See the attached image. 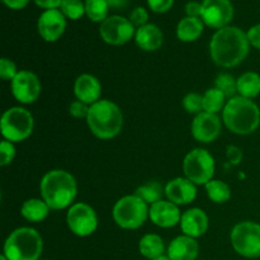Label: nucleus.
Here are the masks:
<instances>
[{
    "mask_svg": "<svg viewBox=\"0 0 260 260\" xmlns=\"http://www.w3.org/2000/svg\"><path fill=\"white\" fill-rule=\"evenodd\" d=\"M250 48L248 35L239 27L228 25L216 30L210 42V55L221 68H234L246 58Z\"/></svg>",
    "mask_w": 260,
    "mask_h": 260,
    "instance_id": "obj_1",
    "label": "nucleus"
},
{
    "mask_svg": "<svg viewBox=\"0 0 260 260\" xmlns=\"http://www.w3.org/2000/svg\"><path fill=\"white\" fill-rule=\"evenodd\" d=\"M41 196L51 210L71 207L76 198L78 185L70 173L61 169L46 173L41 179Z\"/></svg>",
    "mask_w": 260,
    "mask_h": 260,
    "instance_id": "obj_2",
    "label": "nucleus"
},
{
    "mask_svg": "<svg viewBox=\"0 0 260 260\" xmlns=\"http://www.w3.org/2000/svg\"><path fill=\"white\" fill-rule=\"evenodd\" d=\"M223 123L236 135H250L260 124V109L251 99L236 95L229 99L222 111Z\"/></svg>",
    "mask_w": 260,
    "mask_h": 260,
    "instance_id": "obj_3",
    "label": "nucleus"
},
{
    "mask_svg": "<svg viewBox=\"0 0 260 260\" xmlns=\"http://www.w3.org/2000/svg\"><path fill=\"white\" fill-rule=\"evenodd\" d=\"M86 123L94 136L101 140H111L122 131L123 113L116 103L102 99L90 106Z\"/></svg>",
    "mask_w": 260,
    "mask_h": 260,
    "instance_id": "obj_4",
    "label": "nucleus"
},
{
    "mask_svg": "<svg viewBox=\"0 0 260 260\" xmlns=\"http://www.w3.org/2000/svg\"><path fill=\"white\" fill-rule=\"evenodd\" d=\"M42 249L43 241L37 230L19 228L5 240L4 255L8 260H38Z\"/></svg>",
    "mask_w": 260,
    "mask_h": 260,
    "instance_id": "obj_5",
    "label": "nucleus"
},
{
    "mask_svg": "<svg viewBox=\"0 0 260 260\" xmlns=\"http://www.w3.org/2000/svg\"><path fill=\"white\" fill-rule=\"evenodd\" d=\"M147 203L136 194L124 196L116 202L113 207V220L124 230H136L146 222L149 217Z\"/></svg>",
    "mask_w": 260,
    "mask_h": 260,
    "instance_id": "obj_6",
    "label": "nucleus"
},
{
    "mask_svg": "<svg viewBox=\"0 0 260 260\" xmlns=\"http://www.w3.org/2000/svg\"><path fill=\"white\" fill-rule=\"evenodd\" d=\"M35 121L29 111L22 107H13L4 112L0 121V129L4 140L20 142L32 135Z\"/></svg>",
    "mask_w": 260,
    "mask_h": 260,
    "instance_id": "obj_7",
    "label": "nucleus"
},
{
    "mask_svg": "<svg viewBox=\"0 0 260 260\" xmlns=\"http://www.w3.org/2000/svg\"><path fill=\"white\" fill-rule=\"evenodd\" d=\"M185 178L196 185L207 184L215 174V159L205 149H194L188 152L183 161Z\"/></svg>",
    "mask_w": 260,
    "mask_h": 260,
    "instance_id": "obj_8",
    "label": "nucleus"
},
{
    "mask_svg": "<svg viewBox=\"0 0 260 260\" xmlns=\"http://www.w3.org/2000/svg\"><path fill=\"white\" fill-rule=\"evenodd\" d=\"M231 245L234 250L245 258L260 256V225L251 221H244L234 226L231 231Z\"/></svg>",
    "mask_w": 260,
    "mask_h": 260,
    "instance_id": "obj_9",
    "label": "nucleus"
},
{
    "mask_svg": "<svg viewBox=\"0 0 260 260\" xmlns=\"http://www.w3.org/2000/svg\"><path fill=\"white\" fill-rule=\"evenodd\" d=\"M66 222L71 233L80 238L90 236L98 228V216L91 206L86 203H74L69 207Z\"/></svg>",
    "mask_w": 260,
    "mask_h": 260,
    "instance_id": "obj_10",
    "label": "nucleus"
},
{
    "mask_svg": "<svg viewBox=\"0 0 260 260\" xmlns=\"http://www.w3.org/2000/svg\"><path fill=\"white\" fill-rule=\"evenodd\" d=\"M99 35L108 45L122 46L135 37L136 30L129 19L121 15H111L101 23Z\"/></svg>",
    "mask_w": 260,
    "mask_h": 260,
    "instance_id": "obj_11",
    "label": "nucleus"
},
{
    "mask_svg": "<svg viewBox=\"0 0 260 260\" xmlns=\"http://www.w3.org/2000/svg\"><path fill=\"white\" fill-rule=\"evenodd\" d=\"M234 18V5L230 0H203L201 19L210 28L228 27Z\"/></svg>",
    "mask_w": 260,
    "mask_h": 260,
    "instance_id": "obj_12",
    "label": "nucleus"
},
{
    "mask_svg": "<svg viewBox=\"0 0 260 260\" xmlns=\"http://www.w3.org/2000/svg\"><path fill=\"white\" fill-rule=\"evenodd\" d=\"M41 81L32 71L20 70L12 80L13 96L22 104H30L41 94Z\"/></svg>",
    "mask_w": 260,
    "mask_h": 260,
    "instance_id": "obj_13",
    "label": "nucleus"
},
{
    "mask_svg": "<svg viewBox=\"0 0 260 260\" xmlns=\"http://www.w3.org/2000/svg\"><path fill=\"white\" fill-rule=\"evenodd\" d=\"M66 29V17L60 9L45 10L37 20V30L46 42L60 40Z\"/></svg>",
    "mask_w": 260,
    "mask_h": 260,
    "instance_id": "obj_14",
    "label": "nucleus"
},
{
    "mask_svg": "<svg viewBox=\"0 0 260 260\" xmlns=\"http://www.w3.org/2000/svg\"><path fill=\"white\" fill-rule=\"evenodd\" d=\"M221 121L217 114L202 112L197 114L192 122V135L197 141L210 144L221 134Z\"/></svg>",
    "mask_w": 260,
    "mask_h": 260,
    "instance_id": "obj_15",
    "label": "nucleus"
},
{
    "mask_svg": "<svg viewBox=\"0 0 260 260\" xmlns=\"http://www.w3.org/2000/svg\"><path fill=\"white\" fill-rule=\"evenodd\" d=\"M164 190L168 201L177 206L188 205V203L193 202L197 197L196 184L185 177H178L169 180L165 185Z\"/></svg>",
    "mask_w": 260,
    "mask_h": 260,
    "instance_id": "obj_16",
    "label": "nucleus"
},
{
    "mask_svg": "<svg viewBox=\"0 0 260 260\" xmlns=\"http://www.w3.org/2000/svg\"><path fill=\"white\" fill-rule=\"evenodd\" d=\"M149 217L154 225L162 229H169L180 223L182 213L177 205L170 201L161 200L150 206Z\"/></svg>",
    "mask_w": 260,
    "mask_h": 260,
    "instance_id": "obj_17",
    "label": "nucleus"
},
{
    "mask_svg": "<svg viewBox=\"0 0 260 260\" xmlns=\"http://www.w3.org/2000/svg\"><path fill=\"white\" fill-rule=\"evenodd\" d=\"M74 93L78 101L91 106L101 101L102 85L98 79L90 74H83L74 84Z\"/></svg>",
    "mask_w": 260,
    "mask_h": 260,
    "instance_id": "obj_18",
    "label": "nucleus"
},
{
    "mask_svg": "<svg viewBox=\"0 0 260 260\" xmlns=\"http://www.w3.org/2000/svg\"><path fill=\"white\" fill-rule=\"evenodd\" d=\"M180 229L183 234L190 238L205 235L208 229V217L201 208H190L185 211L180 218Z\"/></svg>",
    "mask_w": 260,
    "mask_h": 260,
    "instance_id": "obj_19",
    "label": "nucleus"
},
{
    "mask_svg": "<svg viewBox=\"0 0 260 260\" xmlns=\"http://www.w3.org/2000/svg\"><path fill=\"white\" fill-rule=\"evenodd\" d=\"M200 246L194 238L182 235L175 238L168 246V256L170 260H196Z\"/></svg>",
    "mask_w": 260,
    "mask_h": 260,
    "instance_id": "obj_20",
    "label": "nucleus"
},
{
    "mask_svg": "<svg viewBox=\"0 0 260 260\" xmlns=\"http://www.w3.org/2000/svg\"><path fill=\"white\" fill-rule=\"evenodd\" d=\"M162 32L157 25L147 23L144 27H140L136 29L135 35V42L137 47L142 51H156L162 45Z\"/></svg>",
    "mask_w": 260,
    "mask_h": 260,
    "instance_id": "obj_21",
    "label": "nucleus"
},
{
    "mask_svg": "<svg viewBox=\"0 0 260 260\" xmlns=\"http://www.w3.org/2000/svg\"><path fill=\"white\" fill-rule=\"evenodd\" d=\"M203 24L201 18L185 17L178 23L177 37L182 42H193L197 41L203 33Z\"/></svg>",
    "mask_w": 260,
    "mask_h": 260,
    "instance_id": "obj_22",
    "label": "nucleus"
},
{
    "mask_svg": "<svg viewBox=\"0 0 260 260\" xmlns=\"http://www.w3.org/2000/svg\"><path fill=\"white\" fill-rule=\"evenodd\" d=\"M51 208L47 203L40 198H30L27 200L20 207V213L23 217L29 222H41L45 220L50 213Z\"/></svg>",
    "mask_w": 260,
    "mask_h": 260,
    "instance_id": "obj_23",
    "label": "nucleus"
},
{
    "mask_svg": "<svg viewBox=\"0 0 260 260\" xmlns=\"http://www.w3.org/2000/svg\"><path fill=\"white\" fill-rule=\"evenodd\" d=\"M164 241L156 234H147L142 236L139 243L140 253L150 260L164 255Z\"/></svg>",
    "mask_w": 260,
    "mask_h": 260,
    "instance_id": "obj_24",
    "label": "nucleus"
},
{
    "mask_svg": "<svg viewBox=\"0 0 260 260\" xmlns=\"http://www.w3.org/2000/svg\"><path fill=\"white\" fill-rule=\"evenodd\" d=\"M238 94L244 98L253 99L260 94V75L253 71L243 74L238 79Z\"/></svg>",
    "mask_w": 260,
    "mask_h": 260,
    "instance_id": "obj_25",
    "label": "nucleus"
},
{
    "mask_svg": "<svg viewBox=\"0 0 260 260\" xmlns=\"http://www.w3.org/2000/svg\"><path fill=\"white\" fill-rule=\"evenodd\" d=\"M226 96L225 94L217 88H211L206 90L203 94V112L217 114L218 112L222 111L226 106Z\"/></svg>",
    "mask_w": 260,
    "mask_h": 260,
    "instance_id": "obj_26",
    "label": "nucleus"
},
{
    "mask_svg": "<svg viewBox=\"0 0 260 260\" xmlns=\"http://www.w3.org/2000/svg\"><path fill=\"white\" fill-rule=\"evenodd\" d=\"M208 198L215 203H225L231 198V189L225 182L212 179L205 185Z\"/></svg>",
    "mask_w": 260,
    "mask_h": 260,
    "instance_id": "obj_27",
    "label": "nucleus"
},
{
    "mask_svg": "<svg viewBox=\"0 0 260 260\" xmlns=\"http://www.w3.org/2000/svg\"><path fill=\"white\" fill-rule=\"evenodd\" d=\"M108 10L107 0H85V15L91 22H104L108 18Z\"/></svg>",
    "mask_w": 260,
    "mask_h": 260,
    "instance_id": "obj_28",
    "label": "nucleus"
},
{
    "mask_svg": "<svg viewBox=\"0 0 260 260\" xmlns=\"http://www.w3.org/2000/svg\"><path fill=\"white\" fill-rule=\"evenodd\" d=\"M162 193H165V190L162 189V187L159 183L150 182L137 188L135 194H136L137 197L141 198V200L144 201V202H146L147 205H154V203L161 201Z\"/></svg>",
    "mask_w": 260,
    "mask_h": 260,
    "instance_id": "obj_29",
    "label": "nucleus"
},
{
    "mask_svg": "<svg viewBox=\"0 0 260 260\" xmlns=\"http://www.w3.org/2000/svg\"><path fill=\"white\" fill-rule=\"evenodd\" d=\"M60 10L69 19L78 20L83 15H85V2L83 0H62Z\"/></svg>",
    "mask_w": 260,
    "mask_h": 260,
    "instance_id": "obj_30",
    "label": "nucleus"
},
{
    "mask_svg": "<svg viewBox=\"0 0 260 260\" xmlns=\"http://www.w3.org/2000/svg\"><path fill=\"white\" fill-rule=\"evenodd\" d=\"M215 88L222 91L226 98H234L238 94V79L230 74H220L215 80Z\"/></svg>",
    "mask_w": 260,
    "mask_h": 260,
    "instance_id": "obj_31",
    "label": "nucleus"
},
{
    "mask_svg": "<svg viewBox=\"0 0 260 260\" xmlns=\"http://www.w3.org/2000/svg\"><path fill=\"white\" fill-rule=\"evenodd\" d=\"M183 107L190 114H200L203 112V95L198 93H189L183 99Z\"/></svg>",
    "mask_w": 260,
    "mask_h": 260,
    "instance_id": "obj_32",
    "label": "nucleus"
},
{
    "mask_svg": "<svg viewBox=\"0 0 260 260\" xmlns=\"http://www.w3.org/2000/svg\"><path fill=\"white\" fill-rule=\"evenodd\" d=\"M14 156L15 147L13 142L7 141V140L2 141V144H0V164H2V167L9 165L14 160Z\"/></svg>",
    "mask_w": 260,
    "mask_h": 260,
    "instance_id": "obj_33",
    "label": "nucleus"
},
{
    "mask_svg": "<svg viewBox=\"0 0 260 260\" xmlns=\"http://www.w3.org/2000/svg\"><path fill=\"white\" fill-rule=\"evenodd\" d=\"M18 73L19 71L17 70V65L12 60L7 57L2 58V61H0V76H2L3 80L12 81Z\"/></svg>",
    "mask_w": 260,
    "mask_h": 260,
    "instance_id": "obj_34",
    "label": "nucleus"
},
{
    "mask_svg": "<svg viewBox=\"0 0 260 260\" xmlns=\"http://www.w3.org/2000/svg\"><path fill=\"white\" fill-rule=\"evenodd\" d=\"M129 20H131L135 27H144V25L147 24V20H149V13L145 8L137 7L129 14Z\"/></svg>",
    "mask_w": 260,
    "mask_h": 260,
    "instance_id": "obj_35",
    "label": "nucleus"
},
{
    "mask_svg": "<svg viewBox=\"0 0 260 260\" xmlns=\"http://www.w3.org/2000/svg\"><path fill=\"white\" fill-rule=\"evenodd\" d=\"M89 109H90V106H88V104L83 103V102L76 99V101H74L73 103L69 106V113L73 117H75V118L86 119V117H88L89 114Z\"/></svg>",
    "mask_w": 260,
    "mask_h": 260,
    "instance_id": "obj_36",
    "label": "nucleus"
},
{
    "mask_svg": "<svg viewBox=\"0 0 260 260\" xmlns=\"http://www.w3.org/2000/svg\"><path fill=\"white\" fill-rule=\"evenodd\" d=\"M174 0H147V5L150 9L157 14L167 13L168 10L172 9Z\"/></svg>",
    "mask_w": 260,
    "mask_h": 260,
    "instance_id": "obj_37",
    "label": "nucleus"
},
{
    "mask_svg": "<svg viewBox=\"0 0 260 260\" xmlns=\"http://www.w3.org/2000/svg\"><path fill=\"white\" fill-rule=\"evenodd\" d=\"M185 14H187V17L201 18V14H202V3L188 2L187 5H185Z\"/></svg>",
    "mask_w": 260,
    "mask_h": 260,
    "instance_id": "obj_38",
    "label": "nucleus"
},
{
    "mask_svg": "<svg viewBox=\"0 0 260 260\" xmlns=\"http://www.w3.org/2000/svg\"><path fill=\"white\" fill-rule=\"evenodd\" d=\"M250 46L260 50V24H255L246 32Z\"/></svg>",
    "mask_w": 260,
    "mask_h": 260,
    "instance_id": "obj_39",
    "label": "nucleus"
},
{
    "mask_svg": "<svg viewBox=\"0 0 260 260\" xmlns=\"http://www.w3.org/2000/svg\"><path fill=\"white\" fill-rule=\"evenodd\" d=\"M36 3V5L42 9L48 10V9H58L62 3V0H33Z\"/></svg>",
    "mask_w": 260,
    "mask_h": 260,
    "instance_id": "obj_40",
    "label": "nucleus"
},
{
    "mask_svg": "<svg viewBox=\"0 0 260 260\" xmlns=\"http://www.w3.org/2000/svg\"><path fill=\"white\" fill-rule=\"evenodd\" d=\"M29 2L30 0H3V3H4L8 8H10V9L13 10L23 9V8L27 7Z\"/></svg>",
    "mask_w": 260,
    "mask_h": 260,
    "instance_id": "obj_41",
    "label": "nucleus"
},
{
    "mask_svg": "<svg viewBox=\"0 0 260 260\" xmlns=\"http://www.w3.org/2000/svg\"><path fill=\"white\" fill-rule=\"evenodd\" d=\"M228 156L231 161L235 162V164H238V162H240L241 157H243V154H241V151L238 149V147L230 146L228 149Z\"/></svg>",
    "mask_w": 260,
    "mask_h": 260,
    "instance_id": "obj_42",
    "label": "nucleus"
},
{
    "mask_svg": "<svg viewBox=\"0 0 260 260\" xmlns=\"http://www.w3.org/2000/svg\"><path fill=\"white\" fill-rule=\"evenodd\" d=\"M109 8H113V9H122V8H126L128 4V0H107Z\"/></svg>",
    "mask_w": 260,
    "mask_h": 260,
    "instance_id": "obj_43",
    "label": "nucleus"
},
{
    "mask_svg": "<svg viewBox=\"0 0 260 260\" xmlns=\"http://www.w3.org/2000/svg\"><path fill=\"white\" fill-rule=\"evenodd\" d=\"M151 260H170V259H169V256L161 255V256H157V258H155V259H151Z\"/></svg>",
    "mask_w": 260,
    "mask_h": 260,
    "instance_id": "obj_44",
    "label": "nucleus"
},
{
    "mask_svg": "<svg viewBox=\"0 0 260 260\" xmlns=\"http://www.w3.org/2000/svg\"><path fill=\"white\" fill-rule=\"evenodd\" d=\"M0 260H8V259H7V256H5L4 254H3V255L0 256Z\"/></svg>",
    "mask_w": 260,
    "mask_h": 260,
    "instance_id": "obj_45",
    "label": "nucleus"
}]
</instances>
